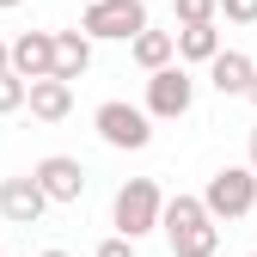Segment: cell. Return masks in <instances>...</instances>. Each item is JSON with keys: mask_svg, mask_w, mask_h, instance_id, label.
<instances>
[{"mask_svg": "<svg viewBox=\"0 0 257 257\" xmlns=\"http://www.w3.org/2000/svg\"><path fill=\"white\" fill-rule=\"evenodd\" d=\"M13 7H25V0H0V13H13Z\"/></svg>", "mask_w": 257, "mask_h": 257, "instance_id": "obj_23", "label": "cell"}, {"mask_svg": "<svg viewBox=\"0 0 257 257\" xmlns=\"http://www.w3.org/2000/svg\"><path fill=\"white\" fill-rule=\"evenodd\" d=\"M196 202L208 208V220H239V214H251L257 208V172L251 166H220Z\"/></svg>", "mask_w": 257, "mask_h": 257, "instance_id": "obj_5", "label": "cell"}, {"mask_svg": "<svg viewBox=\"0 0 257 257\" xmlns=\"http://www.w3.org/2000/svg\"><path fill=\"white\" fill-rule=\"evenodd\" d=\"M86 68H92V43L80 37V31H55V74H49V80L74 86Z\"/></svg>", "mask_w": 257, "mask_h": 257, "instance_id": "obj_13", "label": "cell"}, {"mask_svg": "<svg viewBox=\"0 0 257 257\" xmlns=\"http://www.w3.org/2000/svg\"><path fill=\"white\" fill-rule=\"evenodd\" d=\"M190 104H196V80H190V68H159V74H147V122H178V116H190Z\"/></svg>", "mask_w": 257, "mask_h": 257, "instance_id": "obj_6", "label": "cell"}, {"mask_svg": "<svg viewBox=\"0 0 257 257\" xmlns=\"http://www.w3.org/2000/svg\"><path fill=\"white\" fill-rule=\"evenodd\" d=\"M153 19H147V0H92V7L80 13V37L86 43H128V37H135V31H147Z\"/></svg>", "mask_w": 257, "mask_h": 257, "instance_id": "obj_3", "label": "cell"}, {"mask_svg": "<svg viewBox=\"0 0 257 257\" xmlns=\"http://www.w3.org/2000/svg\"><path fill=\"white\" fill-rule=\"evenodd\" d=\"M31 184L43 190V202H80L86 196V166L74 153H49V159H37V166H31Z\"/></svg>", "mask_w": 257, "mask_h": 257, "instance_id": "obj_7", "label": "cell"}, {"mask_svg": "<svg viewBox=\"0 0 257 257\" xmlns=\"http://www.w3.org/2000/svg\"><path fill=\"white\" fill-rule=\"evenodd\" d=\"M25 110L37 116V122H61L74 110V86H61V80H31L25 86Z\"/></svg>", "mask_w": 257, "mask_h": 257, "instance_id": "obj_11", "label": "cell"}, {"mask_svg": "<svg viewBox=\"0 0 257 257\" xmlns=\"http://www.w3.org/2000/svg\"><path fill=\"white\" fill-rule=\"evenodd\" d=\"M172 55H178V68L184 61H208L220 55V25H184V31H172Z\"/></svg>", "mask_w": 257, "mask_h": 257, "instance_id": "obj_12", "label": "cell"}, {"mask_svg": "<svg viewBox=\"0 0 257 257\" xmlns=\"http://www.w3.org/2000/svg\"><path fill=\"white\" fill-rule=\"evenodd\" d=\"M7 74H19L25 86L49 80L55 74V31H25V37H13L7 43Z\"/></svg>", "mask_w": 257, "mask_h": 257, "instance_id": "obj_8", "label": "cell"}, {"mask_svg": "<svg viewBox=\"0 0 257 257\" xmlns=\"http://www.w3.org/2000/svg\"><path fill=\"white\" fill-rule=\"evenodd\" d=\"M172 13H178V31H184V25H214L220 0H172Z\"/></svg>", "mask_w": 257, "mask_h": 257, "instance_id": "obj_15", "label": "cell"}, {"mask_svg": "<svg viewBox=\"0 0 257 257\" xmlns=\"http://www.w3.org/2000/svg\"><path fill=\"white\" fill-rule=\"evenodd\" d=\"M92 128H98V141L116 147V153H141L153 141V122L141 104H128V98H104L98 110H92Z\"/></svg>", "mask_w": 257, "mask_h": 257, "instance_id": "obj_4", "label": "cell"}, {"mask_svg": "<svg viewBox=\"0 0 257 257\" xmlns=\"http://www.w3.org/2000/svg\"><path fill=\"white\" fill-rule=\"evenodd\" d=\"M159 208H166V190H159L153 178H128L116 196H110V227H116V239L141 245L147 233H159Z\"/></svg>", "mask_w": 257, "mask_h": 257, "instance_id": "obj_2", "label": "cell"}, {"mask_svg": "<svg viewBox=\"0 0 257 257\" xmlns=\"http://www.w3.org/2000/svg\"><path fill=\"white\" fill-rule=\"evenodd\" d=\"M251 257H257V251H251Z\"/></svg>", "mask_w": 257, "mask_h": 257, "instance_id": "obj_24", "label": "cell"}, {"mask_svg": "<svg viewBox=\"0 0 257 257\" xmlns=\"http://www.w3.org/2000/svg\"><path fill=\"white\" fill-rule=\"evenodd\" d=\"M245 98H251V104H257V74H251V86H245Z\"/></svg>", "mask_w": 257, "mask_h": 257, "instance_id": "obj_20", "label": "cell"}, {"mask_svg": "<svg viewBox=\"0 0 257 257\" xmlns=\"http://www.w3.org/2000/svg\"><path fill=\"white\" fill-rule=\"evenodd\" d=\"M37 257H68V251H61V245H49V251H37Z\"/></svg>", "mask_w": 257, "mask_h": 257, "instance_id": "obj_21", "label": "cell"}, {"mask_svg": "<svg viewBox=\"0 0 257 257\" xmlns=\"http://www.w3.org/2000/svg\"><path fill=\"white\" fill-rule=\"evenodd\" d=\"M0 74H7V37H0Z\"/></svg>", "mask_w": 257, "mask_h": 257, "instance_id": "obj_22", "label": "cell"}, {"mask_svg": "<svg viewBox=\"0 0 257 257\" xmlns=\"http://www.w3.org/2000/svg\"><path fill=\"white\" fill-rule=\"evenodd\" d=\"M159 233H166L172 257H214L220 251V227L208 220V208L196 196H166V208H159Z\"/></svg>", "mask_w": 257, "mask_h": 257, "instance_id": "obj_1", "label": "cell"}, {"mask_svg": "<svg viewBox=\"0 0 257 257\" xmlns=\"http://www.w3.org/2000/svg\"><path fill=\"white\" fill-rule=\"evenodd\" d=\"M251 172H257V128H251Z\"/></svg>", "mask_w": 257, "mask_h": 257, "instance_id": "obj_19", "label": "cell"}, {"mask_svg": "<svg viewBox=\"0 0 257 257\" xmlns=\"http://www.w3.org/2000/svg\"><path fill=\"white\" fill-rule=\"evenodd\" d=\"M43 208H49V202H43V190L31 184V172H25V178H0V214H7L13 227H37Z\"/></svg>", "mask_w": 257, "mask_h": 257, "instance_id": "obj_9", "label": "cell"}, {"mask_svg": "<svg viewBox=\"0 0 257 257\" xmlns=\"http://www.w3.org/2000/svg\"><path fill=\"white\" fill-rule=\"evenodd\" d=\"M251 74H257V61H251L245 49H220V55L208 61V86L220 92V98H245Z\"/></svg>", "mask_w": 257, "mask_h": 257, "instance_id": "obj_10", "label": "cell"}, {"mask_svg": "<svg viewBox=\"0 0 257 257\" xmlns=\"http://www.w3.org/2000/svg\"><path fill=\"white\" fill-rule=\"evenodd\" d=\"M92 257H135V245H128V239H116V233H110V239H104L98 251H92Z\"/></svg>", "mask_w": 257, "mask_h": 257, "instance_id": "obj_18", "label": "cell"}, {"mask_svg": "<svg viewBox=\"0 0 257 257\" xmlns=\"http://www.w3.org/2000/svg\"><path fill=\"white\" fill-rule=\"evenodd\" d=\"M214 19H227V25H257V0H220Z\"/></svg>", "mask_w": 257, "mask_h": 257, "instance_id": "obj_17", "label": "cell"}, {"mask_svg": "<svg viewBox=\"0 0 257 257\" xmlns=\"http://www.w3.org/2000/svg\"><path fill=\"white\" fill-rule=\"evenodd\" d=\"M128 55H135V68H147V74H159V68H172V31H135L128 37Z\"/></svg>", "mask_w": 257, "mask_h": 257, "instance_id": "obj_14", "label": "cell"}, {"mask_svg": "<svg viewBox=\"0 0 257 257\" xmlns=\"http://www.w3.org/2000/svg\"><path fill=\"white\" fill-rule=\"evenodd\" d=\"M13 110H25V80L0 74V116H13Z\"/></svg>", "mask_w": 257, "mask_h": 257, "instance_id": "obj_16", "label": "cell"}]
</instances>
